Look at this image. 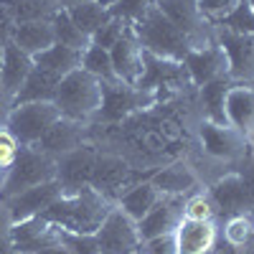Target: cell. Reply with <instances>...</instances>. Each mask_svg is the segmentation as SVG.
Here are the masks:
<instances>
[{"label": "cell", "instance_id": "4316f807", "mask_svg": "<svg viewBox=\"0 0 254 254\" xmlns=\"http://www.w3.org/2000/svg\"><path fill=\"white\" fill-rule=\"evenodd\" d=\"M231 87L229 79H221V81H211L206 87H198V97H201V115L203 120L208 122H226V115H224V99H226V92Z\"/></svg>", "mask_w": 254, "mask_h": 254}, {"label": "cell", "instance_id": "603a6c76", "mask_svg": "<svg viewBox=\"0 0 254 254\" xmlns=\"http://www.w3.org/2000/svg\"><path fill=\"white\" fill-rule=\"evenodd\" d=\"M160 190L150 183V181H140V183H135V186H130L125 190V193L117 198V206L125 211L130 219H135V221H142L147 214H150V208L160 201Z\"/></svg>", "mask_w": 254, "mask_h": 254}, {"label": "cell", "instance_id": "7a4b0ae2", "mask_svg": "<svg viewBox=\"0 0 254 254\" xmlns=\"http://www.w3.org/2000/svg\"><path fill=\"white\" fill-rule=\"evenodd\" d=\"M102 97H104L102 81L94 79L89 71L76 69L59 81L54 104L61 117L92 125L102 110Z\"/></svg>", "mask_w": 254, "mask_h": 254}, {"label": "cell", "instance_id": "ffe728a7", "mask_svg": "<svg viewBox=\"0 0 254 254\" xmlns=\"http://www.w3.org/2000/svg\"><path fill=\"white\" fill-rule=\"evenodd\" d=\"M33 56H28L26 51H20L13 41H8V44L3 46V51H0V84H3L5 94L15 102L20 87L26 84V79L31 76L33 71Z\"/></svg>", "mask_w": 254, "mask_h": 254}, {"label": "cell", "instance_id": "6da1fadb", "mask_svg": "<svg viewBox=\"0 0 254 254\" xmlns=\"http://www.w3.org/2000/svg\"><path fill=\"white\" fill-rule=\"evenodd\" d=\"M112 206L115 203L107 196H102L97 188L84 186L76 193H61L46 208L44 219L71 234H94Z\"/></svg>", "mask_w": 254, "mask_h": 254}, {"label": "cell", "instance_id": "3957f363", "mask_svg": "<svg viewBox=\"0 0 254 254\" xmlns=\"http://www.w3.org/2000/svg\"><path fill=\"white\" fill-rule=\"evenodd\" d=\"M132 28H135V36L142 44V49L147 54H153V56L171 59V61H183L186 54L190 51V44H188L186 33L158 5L147 13L140 23H135Z\"/></svg>", "mask_w": 254, "mask_h": 254}, {"label": "cell", "instance_id": "52a82bcc", "mask_svg": "<svg viewBox=\"0 0 254 254\" xmlns=\"http://www.w3.org/2000/svg\"><path fill=\"white\" fill-rule=\"evenodd\" d=\"M196 137H198V150L203 158H211L216 163H229L234 165L249 155V147H254L237 127L221 125V122H208L201 120L196 127Z\"/></svg>", "mask_w": 254, "mask_h": 254}, {"label": "cell", "instance_id": "f35d334b", "mask_svg": "<svg viewBox=\"0 0 254 254\" xmlns=\"http://www.w3.org/2000/svg\"><path fill=\"white\" fill-rule=\"evenodd\" d=\"M59 10H71L76 5H84V3H94V0H54Z\"/></svg>", "mask_w": 254, "mask_h": 254}, {"label": "cell", "instance_id": "8992f818", "mask_svg": "<svg viewBox=\"0 0 254 254\" xmlns=\"http://www.w3.org/2000/svg\"><path fill=\"white\" fill-rule=\"evenodd\" d=\"M102 87H104L102 110L92 125H115L122 120H130L132 115H140L160 102L153 92L137 87V84L112 81V84H102Z\"/></svg>", "mask_w": 254, "mask_h": 254}, {"label": "cell", "instance_id": "7402d4cb", "mask_svg": "<svg viewBox=\"0 0 254 254\" xmlns=\"http://www.w3.org/2000/svg\"><path fill=\"white\" fill-rule=\"evenodd\" d=\"M10 41H13L20 51H26L28 56L36 59L38 54H44L46 49H51V46L56 44V36H54L51 20H33V23H20V26H15Z\"/></svg>", "mask_w": 254, "mask_h": 254}, {"label": "cell", "instance_id": "5b68a950", "mask_svg": "<svg viewBox=\"0 0 254 254\" xmlns=\"http://www.w3.org/2000/svg\"><path fill=\"white\" fill-rule=\"evenodd\" d=\"M56 181V160L46 155L44 150H38L36 145H23L20 147L18 160L10 165V171L5 173V181L0 186V198H13L23 190Z\"/></svg>", "mask_w": 254, "mask_h": 254}, {"label": "cell", "instance_id": "b9f144b4", "mask_svg": "<svg viewBox=\"0 0 254 254\" xmlns=\"http://www.w3.org/2000/svg\"><path fill=\"white\" fill-rule=\"evenodd\" d=\"M3 181H5V176H3V173H0V186H3Z\"/></svg>", "mask_w": 254, "mask_h": 254}, {"label": "cell", "instance_id": "30bf717a", "mask_svg": "<svg viewBox=\"0 0 254 254\" xmlns=\"http://www.w3.org/2000/svg\"><path fill=\"white\" fill-rule=\"evenodd\" d=\"M137 87L153 92L158 99L163 94H181L188 87H193L188 79V71L183 66V61H171V59H160L145 51V71Z\"/></svg>", "mask_w": 254, "mask_h": 254}, {"label": "cell", "instance_id": "83f0119b", "mask_svg": "<svg viewBox=\"0 0 254 254\" xmlns=\"http://www.w3.org/2000/svg\"><path fill=\"white\" fill-rule=\"evenodd\" d=\"M69 13V18L76 23V28L84 33V36H94L99 28H102V23L110 18V5L104 3V0H94V3H84V5H76V8H71V10H66Z\"/></svg>", "mask_w": 254, "mask_h": 254}, {"label": "cell", "instance_id": "e0dca14e", "mask_svg": "<svg viewBox=\"0 0 254 254\" xmlns=\"http://www.w3.org/2000/svg\"><path fill=\"white\" fill-rule=\"evenodd\" d=\"M176 254H211L221 239V229L216 221H190L181 219L176 231Z\"/></svg>", "mask_w": 254, "mask_h": 254}, {"label": "cell", "instance_id": "f6af8a7d", "mask_svg": "<svg viewBox=\"0 0 254 254\" xmlns=\"http://www.w3.org/2000/svg\"><path fill=\"white\" fill-rule=\"evenodd\" d=\"M252 244H254V237H252Z\"/></svg>", "mask_w": 254, "mask_h": 254}, {"label": "cell", "instance_id": "7bdbcfd3", "mask_svg": "<svg viewBox=\"0 0 254 254\" xmlns=\"http://www.w3.org/2000/svg\"><path fill=\"white\" fill-rule=\"evenodd\" d=\"M104 3H107V5H112V3H115V0H104Z\"/></svg>", "mask_w": 254, "mask_h": 254}, {"label": "cell", "instance_id": "9a60e30c", "mask_svg": "<svg viewBox=\"0 0 254 254\" xmlns=\"http://www.w3.org/2000/svg\"><path fill=\"white\" fill-rule=\"evenodd\" d=\"M97 153H99L97 145L87 142L84 147H79V150L56 160V181H59L64 193H76L79 188L89 186Z\"/></svg>", "mask_w": 254, "mask_h": 254}, {"label": "cell", "instance_id": "60d3db41", "mask_svg": "<svg viewBox=\"0 0 254 254\" xmlns=\"http://www.w3.org/2000/svg\"><path fill=\"white\" fill-rule=\"evenodd\" d=\"M244 10L254 18V0H244Z\"/></svg>", "mask_w": 254, "mask_h": 254}, {"label": "cell", "instance_id": "1f68e13d", "mask_svg": "<svg viewBox=\"0 0 254 254\" xmlns=\"http://www.w3.org/2000/svg\"><path fill=\"white\" fill-rule=\"evenodd\" d=\"M198 13L208 20L211 26L216 23H226V20H231L244 5V0H193Z\"/></svg>", "mask_w": 254, "mask_h": 254}, {"label": "cell", "instance_id": "f546056e", "mask_svg": "<svg viewBox=\"0 0 254 254\" xmlns=\"http://www.w3.org/2000/svg\"><path fill=\"white\" fill-rule=\"evenodd\" d=\"M221 234H224V244L234 247L237 252L239 249H247L252 244V237H254V216L252 214H244V211L231 214L224 221Z\"/></svg>", "mask_w": 254, "mask_h": 254}, {"label": "cell", "instance_id": "cb8c5ba5", "mask_svg": "<svg viewBox=\"0 0 254 254\" xmlns=\"http://www.w3.org/2000/svg\"><path fill=\"white\" fill-rule=\"evenodd\" d=\"M33 64L41 69V71H46L51 74L54 79H64L66 74L81 69V51H74L69 46H61V44H54L51 49H46L44 54H38L33 59Z\"/></svg>", "mask_w": 254, "mask_h": 254}, {"label": "cell", "instance_id": "8d00e7d4", "mask_svg": "<svg viewBox=\"0 0 254 254\" xmlns=\"http://www.w3.org/2000/svg\"><path fill=\"white\" fill-rule=\"evenodd\" d=\"M13 31H15V23L10 20V15L3 10V5H0V49L13 38Z\"/></svg>", "mask_w": 254, "mask_h": 254}, {"label": "cell", "instance_id": "ac0fdd59", "mask_svg": "<svg viewBox=\"0 0 254 254\" xmlns=\"http://www.w3.org/2000/svg\"><path fill=\"white\" fill-rule=\"evenodd\" d=\"M183 198L186 196H160V201L150 208V214L142 221H137L142 242L163 234H173L178 221L183 219Z\"/></svg>", "mask_w": 254, "mask_h": 254}, {"label": "cell", "instance_id": "ee69618b", "mask_svg": "<svg viewBox=\"0 0 254 254\" xmlns=\"http://www.w3.org/2000/svg\"><path fill=\"white\" fill-rule=\"evenodd\" d=\"M0 208H3V198H0Z\"/></svg>", "mask_w": 254, "mask_h": 254}, {"label": "cell", "instance_id": "4fadbf2b", "mask_svg": "<svg viewBox=\"0 0 254 254\" xmlns=\"http://www.w3.org/2000/svg\"><path fill=\"white\" fill-rule=\"evenodd\" d=\"M158 8L186 33L190 49L206 46L208 41H214V26L198 13L193 0H158Z\"/></svg>", "mask_w": 254, "mask_h": 254}, {"label": "cell", "instance_id": "ba28073f", "mask_svg": "<svg viewBox=\"0 0 254 254\" xmlns=\"http://www.w3.org/2000/svg\"><path fill=\"white\" fill-rule=\"evenodd\" d=\"M59 117L54 102H20L13 104L5 127L20 140V145H36Z\"/></svg>", "mask_w": 254, "mask_h": 254}, {"label": "cell", "instance_id": "5bb4252c", "mask_svg": "<svg viewBox=\"0 0 254 254\" xmlns=\"http://www.w3.org/2000/svg\"><path fill=\"white\" fill-rule=\"evenodd\" d=\"M183 66L188 71V79L190 84L198 89V87H206L211 81H221L226 79V56L221 51V46L216 41H208L206 46H198V49H190L183 59Z\"/></svg>", "mask_w": 254, "mask_h": 254}, {"label": "cell", "instance_id": "4dcf8cb0", "mask_svg": "<svg viewBox=\"0 0 254 254\" xmlns=\"http://www.w3.org/2000/svg\"><path fill=\"white\" fill-rule=\"evenodd\" d=\"M81 69L89 71L94 79H99L102 84H112V81H120L117 74H115V66H112V56L107 49L102 46H89L87 51L81 54Z\"/></svg>", "mask_w": 254, "mask_h": 254}, {"label": "cell", "instance_id": "836d02e7", "mask_svg": "<svg viewBox=\"0 0 254 254\" xmlns=\"http://www.w3.org/2000/svg\"><path fill=\"white\" fill-rule=\"evenodd\" d=\"M158 5V0H115L110 5V15L125 20L127 26H135Z\"/></svg>", "mask_w": 254, "mask_h": 254}, {"label": "cell", "instance_id": "484cf974", "mask_svg": "<svg viewBox=\"0 0 254 254\" xmlns=\"http://www.w3.org/2000/svg\"><path fill=\"white\" fill-rule=\"evenodd\" d=\"M56 87H59V79H54L51 74L33 66L31 76L26 79L23 87H20V92H18L13 104H20V102H54Z\"/></svg>", "mask_w": 254, "mask_h": 254}, {"label": "cell", "instance_id": "74e56055", "mask_svg": "<svg viewBox=\"0 0 254 254\" xmlns=\"http://www.w3.org/2000/svg\"><path fill=\"white\" fill-rule=\"evenodd\" d=\"M10 110H13V99L5 94L3 84H0V127H3V125L8 122V115H10Z\"/></svg>", "mask_w": 254, "mask_h": 254}, {"label": "cell", "instance_id": "d6a6232c", "mask_svg": "<svg viewBox=\"0 0 254 254\" xmlns=\"http://www.w3.org/2000/svg\"><path fill=\"white\" fill-rule=\"evenodd\" d=\"M183 219L190 221H216V203L203 190H193L183 198Z\"/></svg>", "mask_w": 254, "mask_h": 254}, {"label": "cell", "instance_id": "9c48e42d", "mask_svg": "<svg viewBox=\"0 0 254 254\" xmlns=\"http://www.w3.org/2000/svg\"><path fill=\"white\" fill-rule=\"evenodd\" d=\"M94 239H97L99 254H135L142 247L137 221L127 216L117 203L110 208L102 226L94 231Z\"/></svg>", "mask_w": 254, "mask_h": 254}, {"label": "cell", "instance_id": "2e32d148", "mask_svg": "<svg viewBox=\"0 0 254 254\" xmlns=\"http://www.w3.org/2000/svg\"><path fill=\"white\" fill-rule=\"evenodd\" d=\"M110 56H112V66H115V74L120 81L125 84H140L142 79V71H145V49L135 36V28L130 26L120 41L110 49Z\"/></svg>", "mask_w": 254, "mask_h": 254}, {"label": "cell", "instance_id": "d4e9b609", "mask_svg": "<svg viewBox=\"0 0 254 254\" xmlns=\"http://www.w3.org/2000/svg\"><path fill=\"white\" fill-rule=\"evenodd\" d=\"M0 5L15 26L33 23V20H51L59 13L54 0H0Z\"/></svg>", "mask_w": 254, "mask_h": 254}, {"label": "cell", "instance_id": "44dd1931", "mask_svg": "<svg viewBox=\"0 0 254 254\" xmlns=\"http://www.w3.org/2000/svg\"><path fill=\"white\" fill-rule=\"evenodd\" d=\"M150 183L163 196H188L193 190H198V176L190 171L188 163H171L160 168L150 178Z\"/></svg>", "mask_w": 254, "mask_h": 254}, {"label": "cell", "instance_id": "d6986e66", "mask_svg": "<svg viewBox=\"0 0 254 254\" xmlns=\"http://www.w3.org/2000/svg\"><path fill=\"white\" fill-rule=\"evenodd\" d=\"M224 115H226V125L237 127L254 145V87L231 84L224 99Z\"/></svg>", "mask_w": 254, "mask_h": 254}, {"label": "cell", "instance_id": "ab89813d", "mask_svg": "<svg viewBox=\"0 0 254 254\" xmlns=\"http://www.w3.org/2000/svg\"><path fill=\"white\" fill-rule=\"evenodd\" d=\"M36 254H71V252L64 247L61 242H56V244H49V247H44V249H38Z\"/></svg>", "mask_w": 254, "mask_h": 254}, {"label": "cell", "instance_id": "8fae6325", "mask_svg": "<svg viewBox=\"0 0 254 254\" xmlns=\"http://www.w3.org/2000/svg\"><path fill=\"white\" fill-rule=\"evenodd\" d=\"M87 142H92V125L59 117L49 127V132L36 142V147H38V150H44L46 155H51L54 160H59L64 155L79 150V147H84Z\"/></svg>", "mask_w": 254, "mask_h": 254}, {"label": "cell", "instance_id": "bcb514c9", "mask_svg": "<svg viewBox=\"0 0 254 254\" xmlns=\"http://www.w3.org/2000/svg\"><path fill=\"white\" fill-rule=\"evenodd\" d=\"M0 51H3V49H0Z\"/></svg>", "mask_w": 254, "mask_h": 254}, {"label": "cell", "instance_id": "277c9868", "mask_svg": "<svg viewBox=\"0 0 254 254\" xmlns=\"http://www.w3.org/2000/svg\"><path fill=\"white\" fill-rule=\"evenodd\" d=\"M214 41L226 56V79L231 84L254 87V31L239 28L234 23H216Z\"/></svg>", "mask_w": 254, "mask_h": 254}, {"label": "cell", "instance_id": "e575fe53", "mask_svg": "<svg viewBox=\"0 0 254 254\" xmlns=\"http://www.w3.org/2000/svg\"><path fill=\"white\" fill-rule=\"evenodd\" d=\"M127 28H130V26H127L125 20H120V18L110 15V18L102 23V28H99L94 36H92V44H94V46H102V49H107V51H110V49L117 44V41H120V36H122Z\"/></svg>", "mask_w": 254, "mask_h": 254}, {"label": "cell", "instance_id": "f1b7e54d", "mask_svg": "<svg viewBox=\"0 0 254 254\" xmlns=\"http://www.w3.org/2000/svg\"><path fill=\"white\" fill-rule=\"evenodd\" d=\"M51 26H54L56 44L69 46V49L81 51V54L92 46V38H89V36H84V33L76 28V23L69 18V13H66V10H59V13L51 18Z\"/></svg>", "mask_w": 254, "mask_h": 254}, {"label": "cell", "instance_id": "7c38bea8", "mask_svg": "<svg viewBox=\"0 0 254 254\" xmlns=\"http://www.w3.org/2000/svg\"><path fill=\"white\" fill-rule=\"evenodd\" d=\"M64 193L59 181H49V183H41V186H33L23 193H18L13 198H5L3 201V208H5V216H8V224H20V221H28V219H36V216H44L46 208Z\"/></svg>", "mask_w": 254, "mask_h": 254}, {"label": "cell", "instance_id": "d590c367", "mask_svg": "<svg viewBox=\"0 0 254 254\" xmlns=\"http://www.w3.org/2000/svg\"><path fill=\"white\" fill-rule=\"evenodd\" d=\"M20 147H23V145H20V140L8 130V127L5 125L0 127V173H3V176L10 171V165L18 160Z\"/></svg>", "mask_w": 254, "mask_h": 254}]
</instances>
